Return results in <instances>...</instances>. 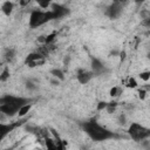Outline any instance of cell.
<instances>
[{
    "label": "cell",
    "instance_id": "1",
    "mask_svg": "<svg viewBox=\"0 0 150 150\" xmlns=\"http://www.w3.org/2000/svg\"><path fill=\"white\" fill-rule=\"evenodd\" d=\"M83 130L86 131V134L96 142H101V141H107V139H111V138H117L118 135H116L114 131L102 127L98 122H96L95 120L91 121H87L82 124Z\"/></svg>",
    "mask_w": 150,
    "mask_h": 150
},
{
    "label": "cell",
    "instance_id": "2",
    "mask_svg": "<svg viewBox=\"0 0 150 150\" xmlns=\"http://www.w3.org/2000/svg\"><path fill=\"white\" fill-rule=\"evenodd\" d=\"M32 100L27 97H20V96H13V95H5L0 98V112H2L5 116H14L18 114L19 109L26 104L30 103Z\"/></svg>",
    "mask_w": 150,
    "mask_h": 150
},
{
    "label": "cell",
    "instance_id": "3",
    "mask_svg": "<svg viewBox=\"0 0 150 150\" xmlns=\"http://www.w3.org/2000/svg\"><path fill=\"white\" fill-rule=\"evenodd\" d=\"M52 20H54V15L50 11L33 9L29 15V26L32 28H38Z\"/></svg>",
    "mask_w": 150,
    "mask_h": 150
},
{
    "label": "cell",
    "instance_id": "4",
    "mask_svg": "<svg viewBox=\"0 0 150 150\" xmlns=\"http://www.w3.org/2000/svg\"><path fill=\"white\" fill-rule=\"evenodd\" d=\"M128 134L134 141L139 142V141H145V139L149 138L150 130H149V128H146V127H144V125H142L137 122H134L129 125Z\"/></svg>",
    "mask_w": 150,
    "mask_h": 150
},
{
    "label": "cell",
    "instance_id": "5",
    "mask_svg": "<svg viewBox=\"0 0 150 150\" xmlns=\"http://www.w3.org/2000/svg\"><path fill=\"white\" fill-rule=\"evenodd\" d=\"M45 56L41 55L40 53L38 52H33L30 54H28L26 56V60H25V63L26 66L30 67V68H34V67H38V66H41L45 63Z\"/></svg>",
    "mask_w": 150,
    "mask_h": 150
},
{
    "label": "cell",
    "instance_id": "6",
    "mask_svg": "<svg viewBox=\"0 0 150 150\" xmlns=\"http://www.w3.org/2000/svg\"><path fill=\"white\" fill-rule=\"evenodd\" d=\"M123 6L122 4L120 2H112L111 5H109L105 9V15L109 18V19H117L121 14H122V11H123Z\"/></svg>",
    "mask_w": 150,
    "mask_h": 150
},
{
    "label": "cell",
    "instance_id": "7",
    "mask_svg": "<svg viewBox=\"0 0 150 150\" xmlns=\"http://www.w3.org/2000/svg\"><path fill=\"white\" fill-rule=\"evenodd\" d=\"M23 123V121H18L13 123H0V142L8 135L11 134L15 128L20 127Z\"/></svg>",
    "mask_w": 150,
    "mask_h": 150
},
{
    "label": "cell",
    "instance_id": "8",
    "mask_svg": "<svg viewBox=\"0 0 150 150\" xmlns=\"http://www.w3.org/2000/svg\"><path fill=\"white\" fill-rule=\"evenodd\" d=\"M50 12L53 13V15H54V20L55 19H61V18H64V16H67L69 13H70V11L67 8V7H64V6H62V5H59V4H52L50 5Z\"/></svg>",
    "mask_w": 150,
    "mask_h": 150
},
{
    "label": "cell",
    "instance_id": "9",
    "mask_svg": "<svg viewBox=\"0 0 150 150\" xmlns=\"http://www.w3.org/2000/svg\"><path fill=\"white\" fill-rule=\"evenodd\" d=\"M90 67H91V71L94 75H102L107 71V68L102 63L101 60L96 59V57H93L91 59V63H90Z\"/></svg>",
    "mask_w": 150,
    "mask_h": 150
},
{
    "label": "cell",
    "instance_id": "10",
    "mask_svg": "<svg viewBox=\"0 0 150 150\" xmlns=\"http://www.w3.org/2000/svg\"><path fill=\"white\" fill-rule=\"evenodd\" d=\"M95 75L93 74V71H88V70H84V69H80L77 71V81L81 83V84H87Z\"/></svg>",
    "mask_w": 150,
    "mask_h": 150
},
{
    "label": "cell",
    "instance_id": "11",
    "mask_svg": "<svg viewBox=\"0 0 150 150\" xmlns=\"http://www.w3.org/2000/svg\"><path fill=\"white\" fill-rule=\"evenodd\" d=\"M15 55H16V52H15L14 48H6L5 52H4V60H5V62L11 63L12 61H14Z\"/></svg>",
    "mask_w": 150,
    "mask_h": 150
},
{
    "label": "cell",
    "instance_id": "12",
    "mask_svg": "<svg viewBox=\"0 0 150 150\" xmlns=\"http://www.w3.org/2000/svg\"><path fill=\"white\" fill-rule=\"evenodd\" d=\"M13 9H14V4H13L12 1H9V0L5 1V2L1 5V12H2L6 16H9V15L12 14Z\"/></svg>",
    "mask_w": 150,
    "mask_h": 150
},
{
    "label": "cell",
    "instance_id": "13",
    "mask_svg": "<svg viewBox=\"0 0 150 150\" xmlns=\"http://www.w3.org/2000/svg\"><path fill=\"white\" fill-rule=\"evenodd\" d=\"M50 74H52L55 79H57V80H60V81L64 80V74H63V71H62L61 69H59V68L52 69V70H50Z\"/></svg>",
    "mask_w": 150,
    "mask_h": 150
},
{
    "label": "cell",
    "instance_id": "14",
    "mask_svg": "<svg viewBox=\"0 0 150 150\" xmlns=\"http://www.w3.org/2000/svg\"><path fill=\"white\" fill-rule=\"evenodd\" d=\"M30 108H32V102H30V103H26V104H23V105L19 109V111H18L19 117H23V116L30 110Z\"/></svg>",
    "mask_w": 150,
    "mask_h": 150
},
{
    "label": "cell",
    "instance_id": "15",
    "mask_svg": "<svg viewBox=\"0 0 150 150\" xmlns=\"http://www.w3.org/2000/svg\"><path fill=\"white\" fill-rule=\"evenodd\" d=\"M9 75H11L9 68L6 66V67L4 68V70L0 73V81H1V82H6V81L9 79Z\"/></svg>",
    "mask_w": 150,
    "mask_h": 150
},
{
    "label": "cell",
    "instance_id": "16",
    "mask_svg": "<svg viewBox=\"0 0 150 150\" xmlns=\"http://www.w3.org/2000/svg\"><path fill=\"white\" fill-rule=\"evenodd\" d=\"M55 38H56V33H55V32H53V33L46 35V36H45V42H43V45H52V43L54 42Z\"/></svg>",
    "mask_w": 150,
    "mask_h": 150
},
{
    "label": "cell",
    "instance_id": "17",
    "mask_svg": "<svg viewBox=\"0 0 150 150\" xmlns=\"http://www.w3.org/2000/svg\"><path fill=\"white\" fill-rule=\"evenodd\" d=\"M124 84L128 87V88H137V81L134 79V77H128L127 80H125V82H124Z\"/></svg>",
    "mask_w": 150,
    "mask_h": 150
},
{
    "label": "cell",
    "instance_id": "18",
    "mask_svg": "<svg viewBox=\"0 0 150 150\" xmlns=\"http://www.w3.org/2000/svg\"><path fill=\"white\" fill-rule=\"evenodd\" d=\"M35 1H36V4L40 6V8L47 9V8L52 5V1H53V0H35Z\"/></svg>",
    "mask_w": 150,
    "mask_h": 150
},
{
    "label": "cell",
    "instance_id": "19",
    "mask_svg": "<svg viewBox=\"0 0 150 150\" xmlns=\"http://www.w3.org/2000/svg\"><path fill=\"white\" fill-rule=\"evenodd\" d=\"M45 143H46V146L48 149H56V145H55L54 139L48 138V137H45Z\"/></svg>",
    "mask_w": 150,
    "mask_h": 150
},
{
    "label": "cell",
    "instance_id": "20",
    "mask_svg": "<svg viewBox=\"0 0 150 150\" xmlns=\"http://www.w3.org/2000/svg\"><path fill=\"white\" fill-rule=\"evenodd\" d=\"M139 77H141V80H143L144 82H148L149 79H150V71H149V70H146V71H141Z\"/></svg>",
    "mask_w": 150,
    "mask_h": 150
},
{
    "label": "cell",
    "instance_id": "21",
    "mask_svg": "<svg viewBox=\"0 0 150 150\" xmlns=\"http://www.w3.org/2000/svg\"><path fill=\"white\" fill-rule=\"evenodd\" d=\"M146 95H148V89H144V88L138 89V97L141 100H144L146 97Z\"/></svg>",
    "mask_w": 150,
    "mask_h": 150
},
{
    "label": "cell",
    "instance_id": "22",
    "mask_svg": "<svg viewBox=\"0 0 150 150\" xmlns=\"http://www.w3.org/2000/svg\"><path fill=\"white\" fill-rule=\"evenodd\" d=\"M120 93H121V89H120L118 87H112V88L110 89V96H112V97L120 95Z\"/></svg>",
    "mask_w": 150,
    "mask_h": 150
},
{
    "label": "cell",
    "instance_id": "23",
    "mask_svg": "<svg viewBox=\"0 0 150 150\" xmlns=\"http://www.w3.org/2000/svg\"><path fill=\"white\" fill-rule=\"evenodd\" d=\"M26 87H27L29 90H34V89H36V84H35L34 82H32L30 80H28V81L26 82Z\"/></svg>",
    "mask_w": 150,
    "mask_h": 150
},
{
    "label": "cell",
    "instance_id": "24",
    "mask_svg": "<svg viewBox=\"0 0 150 150\" xmlns=\"http://www.w3.org/2000/svg\"><path fill=\"white\" fill-rule=\"evenodd\" d=\"M107 103H108V102H100V103L97 104V109H98V110L105 109V107H107Z\"/></svg>",
    "mask_w": 150,
    "mask_h": 150
},
{
    "label": "cell",
    "instance_id": "25",
    "mask_svg": "<svg viewBox=\"0 0 150 150\" xmlns=\"http://www.w3.org/2000/svg\"><path fill=\"white\" fill-rule=\"evenodd\" d=\"M118 121H120V123H122V124H124L125 123V116L122 114V115H120V117H118Z\"/></svg>",
    "mask_w": 150,
    "mask_h": 150
},
{
    "label": "cell",
    "instance_id": "26",
    "mask_svg": "<svg viewBox=\"0 0 150 150\" xmlns=\"http://www.w3.org/2000/svg\"><path fill=\"white\" fill-rule=\"evenodd\" d=\"M127 1H128V0H112V2H120V4H122V5H125Z\"/></svg>",
    "mask_w": 150,
    "mask_h": 150
},
{
    "label": "cell",
    "instance_id": "27",
    "mask_svg": "<svg viewBox=\"0 0 150 150\" xmlns=\"http://www.w3.org/2000/svg\"><path fill=\"white\" fill-rule=\"evenodd\" d=\"M144 1H146V0H136V2H138V4H141V2H144Z\"/></svg>",
    "mask_w": 150,
    "mask_h": 150
}]
</instances>
